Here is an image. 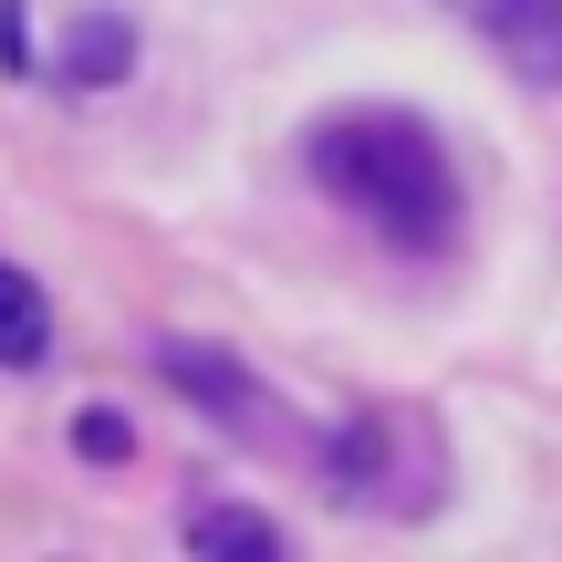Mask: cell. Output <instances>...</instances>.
I'll list each match as a JSON object with an SVG mask.
<instances>
[{"label": "cell", "mask_w": 562, "mask_h": 562, "mask_svg": "<svg viewBox=\"0 0 562 562\" xmlns=\"http://www.w3.org/2000/svg\"><path fill=\"white\" fill-rule=\"evenodd\" d=\"M302 167L323 178V199H344L385 250H406V261L459 240V167H448V146L427 136L417 115H396V104H355V115L313 125Z\"/></svg>", "instance_id": "cell-1"}, {"label": "cell", "mask_w": 562, "mask_h": 562, "mask_svg": "<svg viewBox=\"0 0 562 562\" xmlns=\"http://www.w3.org/2000/svg\"><path fill=\"white\" fill-rule=\"evenodd\" d=\"M448 11H459L521 83H542V94L562 83V0H448Z\"/></svg>", "instance_id": "cell-2"}, {"label": "cell", "mask_w": 562, "mask_h": 562, "mask_svg": "<svg viewBox=\"0 0 562 562\" xmlns=\"http://www.w3.org/2000/svg\"><path fill=\"white\" fill-rule=\"evenodd\" d=\"M188 562H292V552L250 501H199L188 510Z\"/></svg>", "instance_id": "cell-3"}, {"label": "cell", "mask_w": 562, "mask_h": 562, "mask_svg": "<svg viewBox=\"0 0 562 562\" xmlns=\"http://www.w3.org/2000/svg\"><path fill=\"white\" fill-rule=\"evenodd\" d=\"M53 355V302H42V281L21 271V261H0V364H32Z\"/></svg>", "instance_id": "cell-4"}, {"label": "cell", "mask_w": 562, "mask_h": 562, "mask_svg": "<svg viewBox=\"0 0 562 562\" xmlns=\"http://www.w3.org/2000/svg\"><path fill=\"white\" fill-rule=\"evenodd\" d=\"M74 438H83V459H125V448H136L115 406H83V417H74Z\"/></svg>", "instance_id": "cell-5"}]
</instances>
